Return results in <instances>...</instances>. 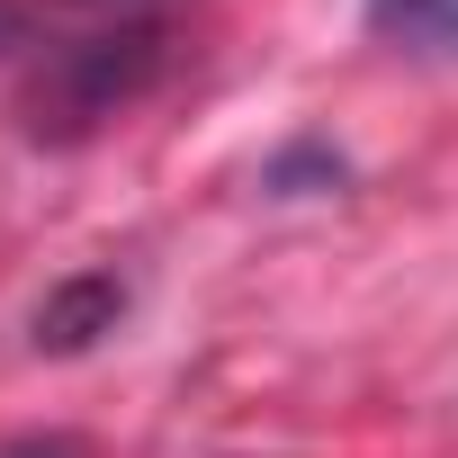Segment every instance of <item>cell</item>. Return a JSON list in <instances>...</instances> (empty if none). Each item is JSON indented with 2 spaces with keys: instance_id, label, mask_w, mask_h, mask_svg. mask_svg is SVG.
Listing matches in <instances>:
<instances>
[{
  "instance_id": "obj_1",
  "label": "cell",
  "mask_w": 458,
  "mask_h": 458,
  "mask_svg": "<svg viewBox=\"0 0 458 458\" xmlns=\"http://www.w3.org/2000/svg\"><path fill=\"white\" fill-rule=\"evenodd\" d=\"M162 64V28L153 19H135V28H99V37H72V46H55V72L28 90V126L37 135H81V126H99L117 99H135L144 90V72Z\"/></svg>"
},
{
  "instance_id": "obj_2",
  "label": "cell",
  "mask_w": 458,
  "mask_h": 458,
  "mask_svg": "<svg viewBox=\"0 0 458 458\" xmlns=\"http://www.w3.org/2000/svg\"><path fill=\"white\" fill-rule=\"evenodd\" d=\"M117 315H126V288H117L108 270L64 279V288L37 306V351H90L99 333H117Z\"/></svg>"
},
{
  "instance_id": "obj_3",
  "label": "cell",
  "mask_w": 458,
  "mask_h": 458,
  "mask_svg": "<svg viewBox=\"0 0 458 458\" xmlns=\"http://www.w3.org/2000/svg\"><path fill=\"white\" fill-rule=\"evenodd\" d=\"M369 19L404 46H458V0H369Z\"/></svg>"
},
{
  "instance_id": "obj_4",
  "label": "cell",
  "mask_w": 458,
  "mask_h": 458,
  "mask_svg": "<svg viewBox=\"0 0 458 458\" xmlns=\"http://www.w3.org/2000/svg\"><path fill=\"white\" fill-rule=\"evenodd\" d=\"M0 458H90V440H72V431H19V440H0Z\"/></svg>"
}]
</instances>
